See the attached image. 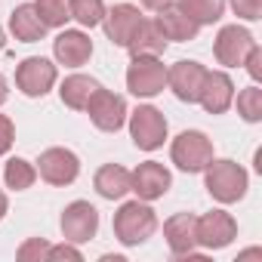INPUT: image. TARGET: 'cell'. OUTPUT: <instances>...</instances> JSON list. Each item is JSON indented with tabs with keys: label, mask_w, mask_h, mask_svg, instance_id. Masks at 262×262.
<instances>
[{
	"label": "cell",
	"mask_w": 262,
	"mask_h": 262,
	"mask_svg": "<svg viewBox=\"0 0 262 262\" xmlns=\"http://www.w3.org/2000/svg\"><path fill=\"white\" fill-rule=\"evenodd\" d=\"M111 228L123 247H139L158 231V213L148 207V201H126L114 213Z\"/></svg>",
	"instance_id": "obj_1"
},
{
	"label": "cell",
	"mask_w": 262,
	"mask_h": 262,
	"mask_svg": "<svg viewBox=\"0 0 262 262\" xmlns=\"http://www.w3.org/2000/svg\"><path fill=\"white\" fill-rule=\"evenodd\" d=\"M204 182H207V191L219 201V204H234L247 194V170L234 161H210L207 170H204Z\"/></svg>",
	"instance_id": "obj_2"
},
{
	"label": "cell",
	"mask_w": 262,
	"mask_h": 262,
	"mask_svg": "<svg viewBox=\"0 0 262 262\" xmlns=\"http://www.w3.org/2000/svg\"><path fill=\"white\" fill-rule=\"evenodd\" d=\"M170 158L182 173H204L207 164L213 161V142L201 129H185L170 145Z\"/></svg>",
	"instance_id": "obj_3"
},
{
	"label": "cell",
	"mask_w": 262,
	"mask_h": 262,
	"mask_svg": "<svg viewBox=\"0 0 262 262\" xmlns=\"http://www.w3.org/2000/svg\"><path fill=\"white\" fill-rule=\"evenodd\" d=\"M164 86H167V65L158 56H133L126 68V90L139 99H151L164 93Z\"/></svg>",
	"instance_id": "obj_4"
},
{
	"label": "cell",
	"mask_w": 262,
	"mask_h": 262,
	"mask_svg": "<svg viewBox=\"0 0 262 262\" xmlns=\"http://www.w3.org/2000/svg\"><path fill=\"white\" fill-rule=\"evenodd\" d=\"M129 136H133L136 148L142 151H155L164 145L167 139V117L164 111H158L155 105H139L129 114Z\"/></svg>",
	"instance_id": "obj_5"
},
{
	"label": "cell",
	"mask_w": 262,
	"mask_h": 262,
	"mask_svg": "<svg viewBox=\"0 0 262 262\" xmlns=\"http://www.w3.org/2000/svg\"><path fill=\"white\" fill-rule=\"evenodd\" d=\"M83 111L90 114V120L102 129V133H117V129L126 123V99L111 93V90H105V86H99L90 96Z\"/></svg>",
	"instance_id": "obj_6"
},
{
	"label": "cell",
	"mask_w": 262,
	"mask_h": 262,
	"mask_svg": "<svg viewBox=\"0 0 262 262\" xmlns=\"http://www.w3.org/2000/svg\"><path fill=\"white\" fill-rule=\"evenodd\" d=\"M194 234H198V247L222 250V247H228L237 237V222L225 210H210V213L194 219Z\"/></svg>",
	"instance_id": "obj_7"
},
{
	"label": "cell",
	"mask_w": 262,
	"mask_h": 262,
	"mask_svg": "<svg viewBox=\"0 0 262 262\" xmlns=\"http://www.w3.org/2000/svg\"><path fill=\"white\" fill-rule=\"evenodd\" d=\"M253 47H256V37L247 28H241V25H222L219 34H216V40H213V56H216L219 65L237 68V65H244V59H247V53Z\"/></svg>",
	"instance_id": "obj_8"
},
{
	"label": "cell",
	"mask_w": 262,
	"mask_h": 262,
	"mask_svg": "<svg viewBox=\"0 0 262 262\" xmlns=\"http://www.w3.org/2000/svg\"><path fill=\"white\" fill-rule=\"evenodd\" d=\"M56 77H59L56 65H53L50 59H43V56H28V59H22L19 68H16V86H19L25 96H31V99L47 96V93L53 90Z\"/></svg>",
	"instance_id": "obj_9"
},
{
	"label": "cell",
	"mask_w": 262,
	"mask_h": 262,
	"mask_svg": "<svg viewBox=\"0 0 262 262\" xmlns=\"http://www.w3.org/2000/svg\"><path fill=\"white\" fill-rule=\"evenodd\" d=\"M59 225H62V237L68 244H83V241L96 237V231H99V210L90 201H74L65 207Z\"/></svg>",
	"instance_id": "obj_10"
},
{
	"label": "cell",
	"mask_w": 262,
	"mask_h": 262,
	"mask_svg": "<svg viewBox=\"0 0 262 262\" xmlns=\"http://www.w3.org/2000/svg\"><path fill=\"white\" fill-rule=\"evenodd\" d=\"M204 77H207V68L194 59H179L176 65L167 68V86L173 90V96L179 102H198L201 96V86H204Z\"/></svg>",
	"instance_id": "obj_11"
},
{
	"label": "cell",
	"mask_w": 262,
	"mask_h": 262,
	"mask_svg": "<svg viewBox=\"0 0 262 262\" xmlns=\"http://www.w3.org/2000/svg\"><path fill=\"white\" fill-rule=\"evenodd\" d=\"M37 173H40L43 182L65 188V185H71L80 176V161L68 148H47L40 155V161H37Z\"/></svg>",
	"instance_id": "obj_12"
},
{
	"label": "cell",
	"mask_w": 262,
	"mask_h": 262,
	"mask_svg": "<svg viewBox=\"0 0 262 262\" xmlns=\"http://www.w3.org/2000/svg\"><path fill=\"white\" fill-rule=\"evenodd\" d=\"M170 185H173V176L158 161H145L129 173V191H136L139 201H158L170 191Z\"/></svg>",
	"instance_id": "obj_13"
},
{
	"label": "cell",
	"mask_w": 262,
	"mask_h": 262,
	"mask_svg": "<svg viewBox=\"0 0 262 262\" xmlns=\"http://www.w3.org/2000/svg\"><path fill=\"white\" fill-rule=\"evenodd\" d=\"M194 213H176L164 222V237L173 256H188V259H201V253H194L198 247V234H194Z\"/></svg>",
	"instance_id": "obj_14"
},
{
	"label": "cell",
	"mask_w": 262,
	"mask_h": 262,
	"mask_svg": "<svg viewBox=\"0 0 262 262\" xmlns=\"http://www.w3.org/2000/svg\"><path fill=\"white\" fill-rule=\"evenodd\" d=\"M145 16L139 13V7L133 4H114L105 16H102V25H105V34L114 47H126V40L133 37L136 25L142 22Z\"/></svg>",
	"instance_id": "obj_15"
},
{
	"label": "cell",
	"mask_w": 262,
	"mask_h": 262,
	"mask_svg": "<svg viewBox=\"0 0 262 262\" xmlns=\"http://www.w3.org/2000/svg\"><path fill=\"white\" fill-rule=\"evenodd\" d=\"M198 102L207 108V114H222V111H228L231 102H234V83H231V77H228L225 71H207Z\"/></svg>",
	"instance_id": "obj_16"
},
{
	"label": "cell",
	"mask_w": 262,
	"mask_h": 262,
	"mask_svg": "<svg viewBox=\"0 0 262 262\" xmlns=\"http://www.w3.org/2000/svg\"><path fill=\"white\" fill-rule=\"evenodd\" d=\"M53 56L59 65L65 68H80L90 62L93 56V40L83 34V31H62L56 40H53Z\"/></svg>",
	"instance_id": "obj_17"
},
{
	"label": "cell",
	"mask_w": 262,
	"mask_h": 262,
	"mask_svg": "<svg viewBox=\"0 0 262 262\" xmlns=\"http://www.w3.org/2000/svg\"><path fill=\"white\" fill-rule=\"evenodd\" d=\"M158 28L164 31V37L167 40H194L198 37V31H201V25L185 13V10H179V4H167V7H161L158 10Z\"/></svg>",
	"instance_id": "obj_18"
},
{
	"label": "cell",
	"mask_w": 262,
	"mask_h": 262,
	"mask_svg": "<svg viewBox=\"0 0 262 262\" xmlns=\"http://www.w3.org/2000/svg\"><path fill=\"white\" fill-rule=\"evenodd\" d=\"M167 43L170 40L164 37V31L158 28V22L155 19H142L136 25L133 37L126 40V50H129V56H161L167 50Z\"/></svg>",
	"instance_id": "obj_19"
},
{
	"label": "cell",
	"mask_w": 262,
	"mask_h": 262,
	"mask_svg": "<svg viewBox=\"0 0 262 262\" xmlns=\"http://www.w3.org/2000/svg\"><path fill=\"white\" fill-rule=\"evenodd\" d=\"M10 31H13V37L22 40V43H37V40H43L47 25L40 22L34 4H19V7L10 13Z\"/></svg>",
	"instance_id": "obj_20"
},
{
	"label": "cell",
	"mask_w": 262,
	"mask_h": 262,
	"mask_svg": "<svg viewBox=\"0 0 262 262\" xmlns=\"http://www.w3.org/2000/svg\"><path fill=\"white\" fill-rule=\"evenodd\" d=\"M93 185L105 201H120L129 191V170H123L120 164H105L96 170Z\"/></svg>",
	"instance_id": "obj_21"
},
{
	"label": "cell",
	"mask_w": 262,
	"mask_h": 262,
	"mask_svg": "<svg viewBox=\"0 0 262 262\" xmlns=\"http://www.w3.org/2000/svg\"><path fill=\"white\" fill-rule=\"evenodd\" d=\"M99 86H102V83H99L96 77H90V74H71V77H65V80H62L59 96H62V102H65L68 108L83 111V108H86V102H90V96H93Z\"/></svg>",
	"instance_id": "obj_22"
},
{
	"label": "cell",
	"mask_w": 262,
	"mask_h": 262,
	"mask_svg": "<svg viewBox=\"0 0 262 262\" xmlns=\"http://www.w3.org/2000/svg\"><path fill=\"white\" fill-rule=\"evenodd\" d=\"M34 179H37V167H34L31 161H25V158H10V161H7V167H4V182H7V188L25 191V188L34 185Z\"/></svg>",
	"instance_id": "obj_23"
},
{
	"label": "cell",
	"mask_w": 262,
	"mask_h": 262,
	"mask_svg": "<svg viewBox=\"0 0 262 262\" xmlns=\"http://www.w3.org/2000/svg\"><path fill=\"white\" fill-rule=\"evenodd\" d=\"M179 10H185L198 25H213L225 13V0H179Z\"/></svg>",
	"instance_id": "obj_24"
},
{
	"label": "cell",
	"mask_w": 262,
	"mask_h": 262,
	"mask_svg": "<svg viewBox=\"0 0 262 262\" xmlns=\"http://www.w3.org/2000/svg\"><path fill=\"white\" fill-rule=\"evenodd\" d=\"M68 10H71V19H77L83 28L102 25V16H105L102 0H68Z\"/></svg>",
	"instance_id": "obj_25"
},
{
	"label": "cell",
	"mask_w": 262,
	"mask_h": 262,
	"mask_svg": "<svg viewBox=\"0 0 262 262\" xmlns=\"http://www.w3.org/2000/svg\"><path fill=\"white\" fill-rule=\"evenodd\" d=\"M34 10H37L40 22H43L47 28H62V25L71 19L68 0H34Z\"/></svg>",
	"instance_id": "obj_26"
},
{
	"label": "cell",
	"mask_w": 262,
	"mask_h": 262,
	"mask_svg": "<svg viewBox=\"0 0 262 262\" xmlns=\"http://www.w3.org/2000/svg\"><path fill=\"white\" fill-rule=\"evenodd\" d=\"M237 114L247 123L262 120V90L259 86H247V90L237 93Z\"/></svg>",
	"instance_id": "obj_27"
},
{
	"label": "cell",
	"mask_w": 262,
	"mask_h": 262,
	"mask_svg": "<svg viewBox=\"0 0 262 262\" xmlns=\"http://www.w3.org/2000/svg\"><path fill=\"white\" fill-rule=\"evenodd\" d=\"M47 250H50V244L43 241V237H28L22 247H19V259L22 262H47Z\"/></svg>",
	"instance_id": "obj_28"
},
{
	"label": "cell",
	"mask_w": 262,
	"mask_h": 262,
	"mask_svg": "<svg viewBox=\"0 0 262 262\" xmlns=\"http://www.w3.org/2000/svg\"><path fill=\"white\" fill-rule=\"evenodd\" d=\"M228 4H231L234 16H241V19H247V22L262 19V0H228Z\"/></svg>",
	"instance_id": "obj_29"
},
{
	"label": "cell",
	"mask_w": 262,
	"mask_h": 262,
	"mask_svg": "<svg viewBox=\"0 0 262 262\" xmlns=\"http://www.w3.org/2000/svg\"><path fill=\"white\" fill-rule=\"evenodd\" d=\"M13 142H16V126L7 114H0V158L13 148Z\"/></svg>",
	"instance_id": "obj_30"
},
{
	"label": "cell",
	"mask_w": 262,
	"mask_h": 262,
	"mask_svg": "<svg viewBox=\"0 0 262 262\" xmlns=\"http://www.w3.org/2000/svg\"><path fill=\"white\" fill-rule=\"evenodd\" d=\"M53 259H71V262H80V259H83V253L65 241V244H59V247H50V250H47V262H53Z\"/></svg>",
	"instance_id": "obj_31"
},
{
	"label": "cell",
	"mask_w": 262,
	"mask_h": 262,
	"mask_svg": "<svg viewBox=\"0 0 262 262\" xmlns=\"http://www.w3.org/2000/svg\"><path fill=\"white\" fill-rule=\"evenodd\" d=\"M244 65H247V74H250L253 80H259V77H262V50H259V47H253V50L247 53Z\"/></svg>",
	"instance_id": "obj_32"
},
{
	"label": "cell",
	"mask_w": 262,
	"mask_h": 262,
	"mask_svg": "<svg viewBox=\"0 0 262 262\" xmlns=\"http://www.w3.org/2000/svg\"><path fill=\"white\" fill-rule=\"evenodd\" d=\"M167 4H173V0H142V7L145 10H151V13H158L161 7H167Z\"/></svg>",
	"instance_id": "obj_33"
},
{
	"label": "cell",
	"mask_w": 262,
	"mask_h": 262,
	"mask_svg": "<svg viewBox=\"0 0 262 262\" xmlns=\"http://www.w3.org/2000/svg\"><path fill=\"white\" fill-rule=\"evenodd\" d=\"M10 99V83H7V77L4 74H0V105H4Z\"/></svg>",
	"instance_id": "obj_34"
},
{
	"label": "cell",
	"mask_w": 262,
	"mask_h": 262,
	"mask_svg": "<svg viewBox=\"0 0 262 262\" xmlns=\"http://www.w3.org/2000/svg\"><path fill=\"white\" fill-rule=\"evenodd\" d=\"M7 210H10V201H7V194H4V191H0V219L7 216Z\"/></svg>",
	"instance_id": "obj_35"
},
{
	"label": "cell",
	"mask_w": 262,
	"mask_h": 262,
	"mask_svg": "<svg viewBox=\"0 0 262 262\" xmlns=\"http://www.w3.org/2000/svg\"><path fill=\"white\" fill-rule=\"evenodd\" d=\"M4 47H7V34H4V28H0V53H4Z\"/></svg>",
	"instance_id": "obj_36"
}]
</instances>
